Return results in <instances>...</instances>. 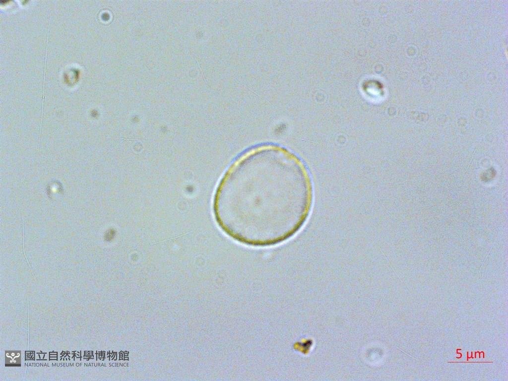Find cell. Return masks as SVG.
Returning <instances> with one entry per match:
<instances>
[{
	"instance_id": "1",
	"label": "cell",
	"mask_w": 508,
	"mask_h": 381,
	"mask_svg": "<svg viewBox=\"0 0 508 381\" xmlns=\"http://www.w3.org/2000/svg\"><path fill=\"white\" fill-rule=\"evenodd\" d=\"M312 203L311 181L298 160L283 148L265 146L240 157L225 173L215 192L213 212L231 239L265 247L294 236Z\"/></svg>"
}]
</instances>
